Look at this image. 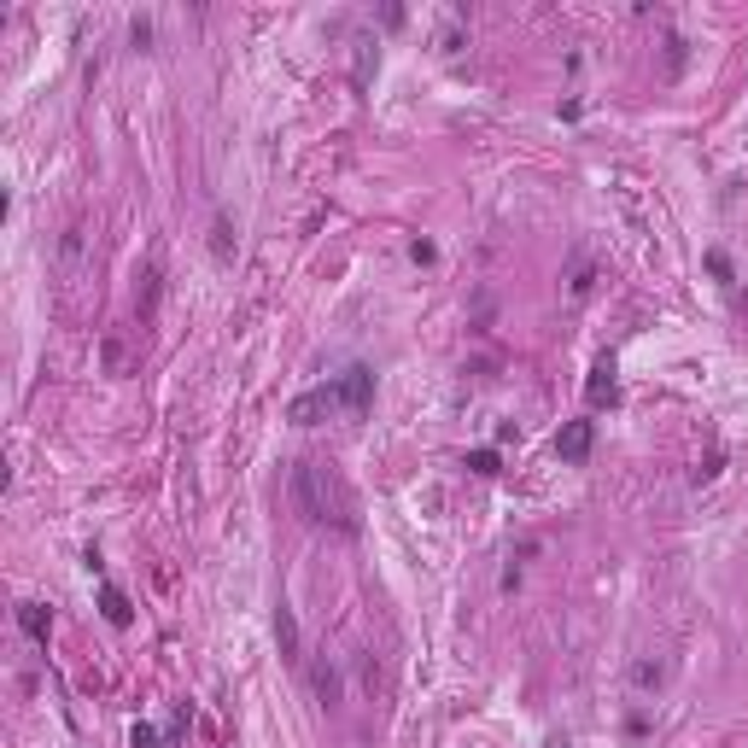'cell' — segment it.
<instances>
[{
	"instance_id": "obj_1",
	"label": "cell",
	"mask_w": 748,
	"mask_h": 748,
	"mask_svg": "<svg viewBox=\"0 0 748 748\" xmlns=\"http://www.w3.org/2000/svg\"><path fill=\"white\" fill-rule=\"evenodd\" d=\"M287 497H293V508L311 526H334V532H345V538L363 532L351 485L339 480L327 462H316V456H298V462H293V474H287Z\"/></svg>"
},
{
	"instance_id": "obj_2",
	"label": "cell",
	"mask_w": 748,
	"mask_h": 748,
	"mask_svg": "<svg viewBox=\"0 0 748 748\" xmlns=\"http://www.w3.org/2000/svg\"><path fill=\"white\" fill-rule=\"evenodd\" d=\"M368 404H374V368L351 363V368H339V374H327L322 386L298 392L293 404H287V421H298V427H316V421H363Z\"/></svg>"
},
{
	"instance_id": "obj_3",
	"label": "cell",
	"mask_w": 748,
	"mask_h": 748,
	"mask_svg": "<svg viewBox=\"0 0 748 748\" xmlns=\"http://www.w3.org/2000/svg\"><path fill=\"white\" fill-rule=\"evenodd\" d=\"M585 404H591V410H614V404H620L614 357H596V363H591V381H585Z\"/></svg>"
},
{
	"instance_id": "obj_4",
	"label": "cell",
	"mask_w": 748,
	"mask_h": 748,
	"mask_svg": "<svg viewBox=\"0 0 748 748\" xmlns=\"http://www.w3.org/2000/svg\"><path fill=\"white\" fill-rule=\"evenodd\" d=\"M591 445H596V421H567L562 433H555V456H562V462H585Z\"/></svg>"
},
{
	"instance_id": "obj_5",
	"label": "cell",
	"mask_w": 748,
	"mask_h": 748,
	"mask_svg": "<svg viewBox=\"0 0 748 748\" xmlns=\"http://www.w3.org/2000/svg\"><path fill=\"white\" fill-rule=\"evenodd\" d=\"M275 643H281V655L293 666H304V643H298V620H293V608H275Z\"/></svg>"
},
{
	"instance_id": "obj_6",
	"label": "cell",
	"mask_w": 748,
	"mask_h": 748,
	"mask_svg": "<svg viewBox=\"0 0 748 748\" xmlns=\"http://www.w3.org/2000/svg\"><path fill=\"white\" fill-rule=\"evenodd\" d=\"M99 614H106V626H117V632H123V626H135V608H129V596L117 591L112 579L99 585Z\"/></svg>"
},
{
	"instance_id": "obj_7",
	"label": "cell",
	"mask_w": 748,
	"mask_h": 748,
	"mask_svg": "<svg viewBox=\"0 0 748 748\" xmlns=\"http://www.w3.org/2000/svg\"><path fill=\"white\" fill-rule=\"evenodd\" d=\"M99 368H106V374H129V368H135V351H129L123 334H106V339H99Z\"/></svg>"
},
{
	"instance_id": "obj_8",
	"label": "cell",
	"mask_w": 748,
	"mask_h": 748,
	"mask_svg": "<svg viewBox=\"0 0 748 748\" xmlns=\"http://www.w3.org/2000/svg\"><path fill=\"white\" fill-rule=\"evenodd\" d=\"M234 252H240V240H234V223L217 211V217H211V257H217V264H234Z\"/></svg>"
},
{
	"instance_id": "obj_9",
	"label": "cell",
	"mask_w": 748,
	"mask_h": 748,
	"mask_svg": "<svg viewBox=\"0 0 748 748\" xmlns=\"http://www.w3.org/2000/svg\"><path fill=\"white\" fill-rule=\"evenodd\" d=\"M18 626H24V637L47 643V632H53V614H47L42 602H18Z\"/></svg>"
},
{
	"instance_id": "obj_10",
	"label": "cell",
	"mask_w": 748,
	"mask_h": 748,
	"mask_svg": "<svg viewBox=\"0 0 748 748\" xmlns=\"http://www.w3.org/2000/svg\"><path fill=\"white\" fill-rule=\"evenodd\" d=\"M357 53H351V88H368V71H374V42L368 35H357Z\"/></svg>"
},
{
	"instance_id": "obj_11",
	"label": "cell",
	"mask_w": 748,
	"mask_h": 748,
	"mask_svg": "<svg viewBox=\"0 0 748 748\" xmlns=\"http://www.w3.org/2000/svg\"><path fill=\"white\" fill-rule=\"evenodd\" d=\"M591 287H596V264H591V257H579V264H573V281H567V298H573V304H585V298H591Z\"/></svg>"
},
{
	"instance_id": "obj_12",
	"label": "cell",
	"mask_w": 748,
	"mask_h": 748,
	"mask_svg": "<svg viewBox=\"0 0 748 748\" xmlns=\"http://www.w3.org/2000/svg\"><path fill=\"white\" fill-rule=\"evenodd\" d=\"M462 47H468V35H462V12H451V18H445V29H438V53H462Z\"/></svg>"
},
{
	"instance_id": "obj_13",
	"label": "cell",
	"mask_w": 748,
	"mask_h": 748,
	"mask_svg": "<svg viewBox=\"0 0 748 748\" xmlns=\"http://www.w3.org/2000/svg\"><path fill=\"white\" fill-rule=\"evenodd\" d=\"M141 322H153V311H158V281H164V269L158 264H146V275H141Z\"/></svg>"
},
{
	"instance_id": "obj_14",
	"label": "cell",
	"mask_w": 748,
	"mask_h": 748,
	"mask_svg": "<svg viewBox=\"0 0 748 748\" xmlns=\"http://www.w3.org/2000/svg\"><path fill=\"white\" fill-rule=\"evenodd\" d=\"M661 678H666L661 661H637L632 666V690H661Z\"/></svg>"
},
{
	"instance_id": "obj_15",
	"label": "cell",
	"mask_w": 748,
	"mask_h": 748,
	"mask_svg": "<svg viewBox=\"0 0 748 748\" xmlns=\"http://www.w3.org/2000/svg\"><path fill=\"white\" fill-rule=\"evenodd\" d=\"M129 748H169V736L158 725H129Z\"/></svg>"
},
{
	"instance_id": "obj_16",
	"label": "cell",
	"mask_w": 748,
	"mask_h": 748,
	"mask_svg": "<svg viewBox=\"0 0 748 748\" xmlns=\"http://www.w3.org/2000/svg\"><path fill=\"white\" fill-rule=\"evenodd\" d=\"M468 474H485V480H492V474H503V456L497 451H468Z\"/></svg>"
},
{
	"instance_id": "obj_17",
	"label": "cell",
	"mask_w": 748,
	"mask_h": 748,
	"mask_svg": "<svg viewBox=\"0 0 748 748\" xmlns=\"http://www.w3.org/2000/svg\"><path fill=\"white\" fill-rule=\"evenodd\" d=\"M720 468H725V451H707V462L696 468V485H713V480H720Z\"/></svg>"
},
{
	"instance_id": "obj_18",
	"label": "cell",
	"mask_w": 748,
	"mask_h": 748,
	"mask_svg": "<svg viewBox=\"0 0 748 748\" xmlns=\"http://www.w3.org/2000/svg\"><path fill=\"white\" fill-rule=\"evenodd\" d=\"M678 71H684V35L666 42V76H678Z\"/></svg>"
},
{
	"instance_id": "obj_19",
	"label": "cell",
	"mask_w": 748,
	"mask_h": 748,
	"mask_svg": "<svg viewBox=\"0 0 748 748\" xmlns=\"http://www.w3.org/2000/svg\"><path fill=\"white\" fill-rule=\"evenodd\" d=\"M316 690H322V702H334V696H339V678L327 673V666H316Z\"/></svg>"
},
{
	"instance_id": "obj_20",
	"label": "cell",
	"mask_w": 748,
	"mask_h": 748,
	"mask_svg": "<svg viewBox=\"0 0 748 748\" xmlns=\"http://www.w3.org/2000/svg\"><path fill=\"white\" fill-rule=\"evenodd\" d=\"M707 269H713L720 281H736V275H731V257H725V252H707Z\"/></svg>"
},
{
	"instance_id": "obj_21",
	"label": "cell",
	"mask_w": 748,
	"mask_h": 748,
	"mask_svg": "<svg viewBox=\"0 0 748 748\" xmlns=\"http://www.w3.org/2000/svg\"><path fill=\"white\" fill-rule=\"evenodd\" d=\"M129 35H135V47H153V24H146V18H135V24H129Z\"/></svg>"
},
{
	"instance_id": "obj_22",
	"label": "cell",
	"mask_w": 748,
	"mask_h": 748,
	"mask_svg": "<svg viewBox=\"0 0 748 748\" xmlns=\"http://www.w3.org/2000/svg\"><path fill=\"white\" fill-rule=\"evenodd\" d=\"M410 257H415V264H433L438 252H433V246H427V240H410Z\"/></svg>"
}]
</instances>
